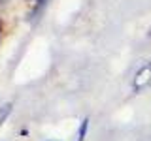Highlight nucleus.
<instances>
[{
	"instance_id": "obj_2",
	"label": "nucleus",
	"mask_w": 151,
	"mask_h": 141,
	"mask_svg": "<svg viewBox=\"0 0 151 141\" xmlns=\"http://www.w3.org/2000/svg\"><path fill=\"white\" fill-rule=\"evenodd\" d=\"M89 130V119H83L81 124H79V130H78V137H76V141H83L85 139V134H87Z\"/></svg>"
},
{
	"instance_id": "obj_4",
	"label": "nucleus",
	"mask_w": 151,
	"mask_h": 141,
	"mask_svg": "<svg viewBox=\"0 0 151 141\" xmlns=\"http://www.w3.org/2000/svg\"><path fill=\"white\" fill-rule=\"evenodd\" d=\"M4 2H8V0H0V4H4Z\"/></svg>"
},
{
	"instance_id": "obj_5",
	"label": "nucleus",
	"mask_w": 151,
	"mask_h": 141,
	"mask_svg": "<svg viewBox=\"0 0 151 141\" xmlns=\"http://www.w3.org/2000/svg\"><path fill=\"white\" fill-rule=\"evenodd\" d=\"M49 141H55V139H49Z\"/></svg>"
},
{
	"instance_id": "obj_1",
	"label": "nucleus",
	"mask_w": 151,
	"mask_h": 141,
	"mask_svg": "<svg viewBox=\"0 0 151 141\" xmlns=\"http://www.w3.org/2000/svg\"><path fill=\"white\" fill-rule=\"evenodd\" d=\"M149 83H151V62L144 64V66H142V68L138 70V72H136L132 85H134V88L138 90V88H144V87H147Z\"/></svg>"
},
{
	"instance_id": "obj_3",
	"label": "nucleus",
	"mask_w": 151,
	"mask_h": 141,
	"mask_svg": "<svg viewBox=\"0 0 151 141\" xmlns=\"http://www.w3.org/2000/svg\"><path fill=\"white\" fill-rule=\"evenodd\" d=\"M12 113V103H6V105L0 107V124H2L4 120H6V117Z\"/></svg>"
}]
</instances>
